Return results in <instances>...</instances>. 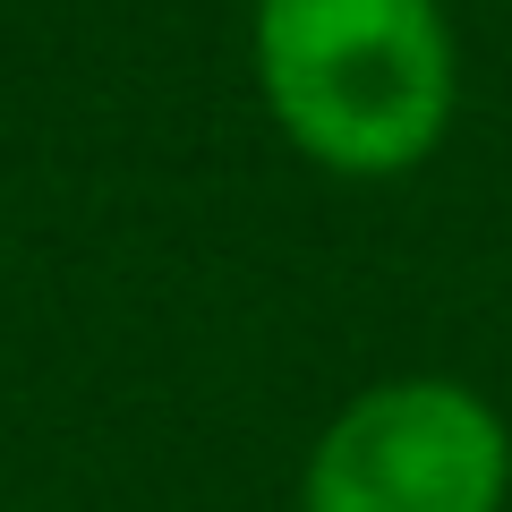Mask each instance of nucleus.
Listing matches in <instances>:
<instances>
[{"label": "nucleus", "instance_id": "nucleus-1", "mask_svg": "<svg viewBox=\"0 0 512 512\" xmlns=\"http://www.w3.org/2000/svg\"><path fill=\"white\" fill-rule=\"evenodd\" d=\"M248 69L299 163L402 180L461 120V35L444 0H248Z\"/></svg>", "mask_w": 512, "mask_h": 512}, {"label": "nucleus", "instance_id": "nucleus-2", "mask_svg": "<svg viewBox=\"0 0 512 512\" xmlns=\"http://www.w3.org/2000/svg\"><path fill=\"white\" fill-rule=\"evenodd\" d=\"M512 419L461 376H384L316 427L299 512H504Z\"/></svg>", "mask_w": 512, "mask_h": 512}]
</instances>
